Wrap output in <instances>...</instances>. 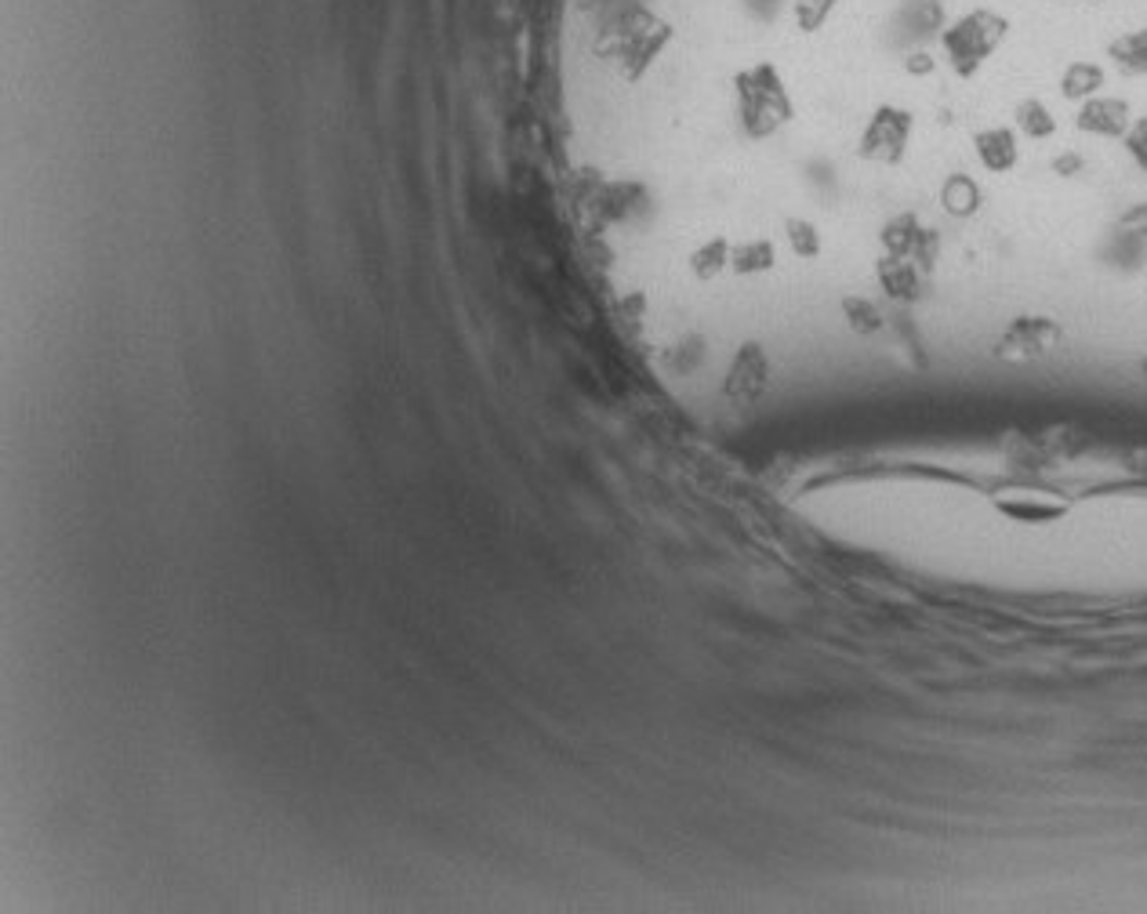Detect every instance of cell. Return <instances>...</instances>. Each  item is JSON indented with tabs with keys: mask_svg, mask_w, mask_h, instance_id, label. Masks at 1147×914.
Instances as JSON below:
<instances>
[{
	"mask_svg": "<svg viewBox=\"0 0 1147 914\" xmlns=\"http://www.w3.org/2000/svg\"><path fill=\"white\" fill-rule=\"evenodd\" d=\"M1064 342V326L1049 316H1021L1006 326V334L995 345V356L1010 359V363H1027V359L1049 356L1053 348Z\"/></svg>",
	"mask_w": 1147,
	"mask_h": 914,
	"instance_id": "1",
	"label": "cell"
},
{
	"mask_svg": "<svg viewBox=\"0 0 1147 914\" xmlns=\"http://www.w3.org/2000/svg\"><path fill=\"white\" fill-rule=\"evenodd\" d=\"M977 157L988 171L1002 174L1016 168V157H1021V149H1016V135L1010 127H991L984 131V135L977 138Z\"/></svg>",
	"mask_w": 1147,
	"mask_h": 914,
	"instance_id": "3",
	"label": "cell"
},
{
	"mask_svg": "<svg viewBox=\"0 0 1147 914\" xmlns=\"http://www.w3.org/2000/svg\"><path fill=\"white\" fill-rule=\"evenodd\" d=\"M1103 84V73L1097 70V65L1089 62H1075L1071 70L1064 73V95L1068 98H1086V95H1097Z\"/></svg>",
	"mask_w": 1147,
	"mask_h": 914,
	"instance_id": "5",
	"label": "cell"
},
{
	"mask_svg": "<svg viewBox=\"0 0 1147 914\" xmlns=\"http://www.w3.org/2000/svg\"><path fill=\"white\" fill-rule=\"evenodd\" d=\"M1078 127L1089 131V135H1100V138H1122V135H1130L1133 113L1122 98H1093V102L1082 106Z\"/></svg>",
	"mask_w": 1147,
	"mask_h": 914,
	"instance_id": "2",
	"label": "cell"
},
{
	"mask_svg": "<svg viewBox=\"0 0 1147 914\" xmlns=\"http://www.w3.org/2000/svg\"><path fill=\"white\" fill-rule=\"evenodd\" d=\"M945 203H948V211L970 214L973 207H977V189H973V182H966V178H951V182H948V193H945Z\"/></svg>",
	"mask_w": 1147,
	"mask_h": 914,
	"instance_id": "7",
	"label": "cell"
},
{
	"mask_svg": "<svg viewBox=\"0 0 1147 914\" xmlns=\"http://www.w3.org/2000/svg\"><path fill=\"white\" fill-rule=\"evenodd\" d=\"M1016 124H1021L1024 135L1032 138H1046L1053 135V116H1049V109L1043 102H1035V98H1027V102H1021V109H1016Z\"/></svg>",
	"mask_w": 1147,
	"mask_h": 914,
	"instance_id": "6",
	"label": "cell"
},
{
	"mask_svg": "<svg viewBox=\"0 0 1147 914\" xmlns=\"http://www.w3.org/2000/svg\"><path fill=\"white\" fill-rule=\"evenodd\" d=\"M1144 378H1147V359H1144Z\"/></svg>",
	"mask_w": 1147,
	"mask_h": 914,
	"instance_id": "9",
	"label": "cell"
},
{
	"mask_svg": "<svg viewBox=\"0 0 1147 914\" xmlns=\"http://www.w3.org/2000/svg\"><path fill=\"white\" fill-rule=\"evenodd\" d=\"M1119 225L1125 228V233H1133V236H1147V203L1130 207V211L1119 218Z\"/></svg>",
	"mask_w": 1147,
	"mask_h": 914,
	"instance_id": "8",
	"label": "cell"
},
{
	"mask_svg": "<svg viewBox=\"0 0 1147 914\" xmlns=\"http://www.w3.org/2000/svg\"><path fill=\"white\" fill-rule=\"evenodd\" d=\"M1108 54L1122 73H1147V29L1125 33L1111 44Z\"/></svg>",
	"mask_w": 1147,
	"mask_h": 914,
	"instance_id": "4",
	"label": "cell"
}]
</instances>
